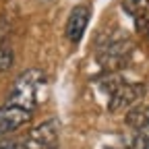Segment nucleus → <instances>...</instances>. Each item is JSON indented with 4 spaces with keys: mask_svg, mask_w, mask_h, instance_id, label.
I'll list each match as a JSON object with an SVG mask.
<instances>
[{
    "mask_svg": "<svg viewBox=\"0 0 149 149\" xmlns=\"http://www.w3.org/2000/svg\"><path fill=\"white\" fill-rule=\"evenodd\" d=\"M126 122L128 126H133L135 130H143L149 128V106H141V108H133L126 114Z\"/></svg>",
    "mask_w": 149,
    "mask_h": 149,
    "instance_id": "nucleus-7",
    "label": "nucleus"
},
{
    "mask_svg": "<svg viewBox=\"0 0 149 149\" xmlns=\"http://www.w3.org/2000/svg\"><path fill=\"white\" fill-rule=\"evenodd\" d=\"M29 120H31V112L29 110L4 104L2 108H0V137L15 133V130H19Z\"/></svg>",
    "mask_w": 149,
    "mask_h": 149,
    "instance_id": "nucleus-5",
    "label": "nucleus"
},
{
    "mask_svg": "<svg viewBox=\"0 0 149 149\" xmlns=\"http://www.w3.org/2000/svg\"><path fill=\"white\" fill-rule=\"evenodd\" d=\"M13 62H15V52H13V48H8V46H0V74L2 72H6L10 66H13Z\"/></svg>",
    "mask_w": 149,
    "mask_h": 149,
    "instance_id": "nucleus-10",
    "label": "nucleus"
},
{
    "mask_svg": "<svg viewBox=\"0 0 149 149\" xmlns=\"http://www.w3.org/2000/svg\"><path fill=\"white\" fill-rule=\"evenodd\" d=\"M137 31L141 33V37L145 42H149V15L143 17L141 21H137Z\"/></svg>",
    "mask_w": 149,
    "mask_h": 149,
    "instance_id": "nucleus-11",
    "label": "nucleus"
},
{
    "mask_svg": "<svg viewBox=\"0 0 149 149\" xmlns=\"http://www.w3.org/2000/svg\"><path fill=\"white\" fill-rule=\"evenodd\" d=\"M108 149H149V137L145 133H141V130H137V133L126 139L122 145L118 147H108Z\"/></svg>",
    "mask_w": 149,
    "mask_h": 149,
    "instance_id": "nucleus-9",
    "label": "nucleus"
},
{
    "mask_svg": "<svg viewBox=\"0 0 149 149\" xmlns=\"http://www.w3.org/2000/svg\"><path fill=\"white\" fill-rule=\"evenodd\" d=\"M122 8L126 15L135 19V23L149 15V0H122Z\"/></svg>",
    "mask_w": 149,
    "mask_h": 149,
    "instance_id": "nucleus-8",
    "label": "nucleus"
},
{
    "mask_svg": "<svg viewBox=\"0 0 149 149\" xmlns=\"http://www.w3.org/2000/svg\"><path fill=\"white\" fill-rule=\"evenodd\" d=\"M130 56H133V44L124 35H116V37L102 42L97 50L100 66L106 72H116L122 66H126L130 62Z\"/></svg>",
    "mask_w": 149,
    "mask_h": 149,
    "instance_id": "nucleus-3",
    "label": "nucleus"
},
{
    "mask_svg": "<svg viewBox=\"0 0 149 149\" xmlns=\"http://www.w3.org/2000/svg\"><path fill=\"white\" fill-rule=\"evenodd\" d=\"M48 95V81L46 72L40 68H29L17 77V81L10 87L6 104L19 106L25 110H35Z\"/></svg>",
    "mask_w": 149,
    "mask_h": 149,
    "instance_id": "nucleus-1",
    "label": "nucleus"
},
{
    "mask_svg": "<svg viewBox=\"0 0 149 149\" xmlns=\"http://www.w3.org/2000/svg\"><path fill=\"white\" fill-rule=\"evenodd\" d=\"M0 149H21V143H17V141H0Z\"/></svg>",
    "mask_w": 149,
    "mask_h": 149,
    "instance_id": "nucleus-12",
    "label": "nucleus"
},
{
    "mask_svg": "<svg viewBox=\"0 0 149 149\" xmlns=\"http://www.w3.org/2000/svg\"><path fill=\"white\" fill-rule=\"evenodd\" d=\"M100 89L108 95V110L110 112L130 108L145 93L143 83H128L122 77H118L116 72H108L104 79H100Z\"/></svg>",
    "mask_w": 149,
    "mask_h": 149,
    "instance_id": "nucleus-2",
    "label": "nucleus"
},
{
    "mask_svg": "<svg viewBox=\"0 0 149 149\" xmlns=\"http://www.w3.org/2000/svg\"><path fill=\"white\" fill-rule=\"evenodd\" d=\"M89 17H91V10L87 4H79L74 6L66 19V27H64V33H66V40L72 42V44H79L85 35V29L89 25Z\"/></svg>",
    "mask_w": 149,
    "mask_h": 149,
    "instance_id": "nucleus-6",
    "label": "nucleus"
},
{
    "mask_svg": "<svg viewBox=\"0 0 149 149\" xmlns=\"http://www.w3.org/2000/svg\"><path fill=\"white\" fill-rule=\"evenodd\" d=\"M58 147V120L50 118L35 124L21 143V149H56Z\"/></svg>",
    "mask_w": 149,
    "mask_h": 149,
    "instance_id": "nucleus-4",
    "label": "nucleus"
}]
</instances>
